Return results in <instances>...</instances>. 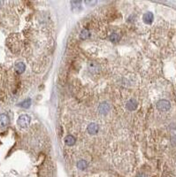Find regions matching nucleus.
I'll list each match as a JSON object with an SVG mask.
<instances>
[{
	"mask_svg": "<svg viewBox=\"0 0 176 177\" xmlns=\"http://www.w3.org/2000/svg\"><path fill=\"white\" fill-rule=\"evenodd\" d=\"M157 108L160 111V112H166L171 108V104L170 102L165 99L159 100L157 103Z\"/></svg>",
	"mask_w": 176,
	"mask_h": 177,
	"instance_id": "obj_1",
	"label": "nucleus"
},
{
	"mask_svg": "<svg viewBox=\"0 0 176 177\" xmlns=\"http://www.w3.org/2000/svg\"><path fill=\"white\" fill-rule=\"evenodd\" d=\"M29 123H30V118H29L27 115L23 114L21 115L18 119V125L22 128H26L29 126Z\"/></svg>",
	"mask_w": 176,
	"mask_h": 177,
	"instance_id": "obj_2",
	"label": "nucleus"
},
{
	"mask_svg": "<svg viewBox=\"0 0 176 177\" xmlns=\"http://www.w3.org/2000/svg\"><path fill=\"white\" fill-rule=\"evenodd\" d=\"M88 69H89V71H90L91 73L95 75V73H97L100 71L101 67H100V66H99L98 63L94 62V61H90V62L88 63Z\"/></svg>",
	"mask_w": 176,
	"mask_h": 177,
	"instance_id": "obj_3",
	"label": "nucleus"
},
{
	"mask_svg": "<svg viewBox=\"0 0 176 177\" xmlns=\"http://www.w3.org/2000/svg\"><path fill=\"white\" fill-rule=\"evenodd\" d=\"M109 111H110V106H109V104H107V103H105V102L102 103V104L98 107V112L101 114L105 115V114H107L109 113Z\"/></svg>",
	"mask_w": 176,
	"mask_h": 177,
	"instance_id": "obj_4",
	"label": "nucleus"
},
{
	"mask_svg": "<svg viewBox=\"0 0 176 177\" xmlns=\"http://www.w3.org/2000/svg\"><path fill=\"white\" fill-rule=\"evenodd\" d=\"M98 125L96 124V123H90L89 126L87 128V130H88V133L90 135H96L97 133L98 132Z\"/></svg>",
	"mask_w": 176,
	"mask_h": 177,
	"instance_id": "obj_5",
	"label": "nucleus"
},
{
	"mask_svg": "<svg viewBox=\"0 0 176 177\" xmlns=\"http://www.w3.org/2000/svg\"><path fill=\"white\" fill-rule=\"evenodd\" d=\"M127 109L129 111H134L137 108V102L136 99H130L127 103V106H126Z\"/></svg>",
	"mask_w": 176,
	"mask_h": 177,
	"instance_id": "obj_6",
	"label": "nucleus"
},
{
	"mask_svg": "<svg viewBox=\"0 0 176 177\" xmlns=\"http://www.w3.org/2000/svg\"><path fill=\"white\" fill-rule=\"evenodd\" d=\"M142 19H143V21H144L146 24H151V23L153 21L154 17H153V14L149 12L144 13V15H143Z\"/></svg>",
	"mask_w": 176,
	"mask_h": 177,
	"instance_id": "obj_7",
	"label": "nucleus"
},
{
	"mask_svg": "<svg viewBox=\"0 0 176 177\" xmlns=\"http://www.w3.org/2000/svg\"><path fill=\"white\" fill-rule=\"evenodd\" d=\"M9 124V118L6 114H0V126L6 127Z\"/></svg>",
	"mask_w": 176,
	"mask_h": 177,
	"instance_id": "obj_8",
	"label": "nucleus"
},
{
	"mask_svg": "<svg viewBox=\"0 0 176 177\" xmlns=\"http://www.w3.org/2000/svg\"><path fill=\"white\" fill-rule=\"evenodd\" d=\"M65 143L68 145V146H73L75 143V138L71 136V135H68L65 138Z\"/></svg>",
	"mask_w": 176,
	"mask_h": 177,
	"instance_id": "obj_9",
	"label": "nucleus"
},
{
	"mask_svg": "<svg viewBox=\"0 0 176 177\" xmlns=\"http://www.w3.org/2000/svg\"><path fill=\"white\" fill-rule=\"evenodd\" d=\"M26 69L25 64L22 62H18L15 64V70L19 73H22Z\"/></svg>",
	"mask_w": 176,
	"mask_h": 177,
	"instance_id": "obj_10",
	"label": "nucleus"
},
{
	"mask_svg": "<svg viewBox=\"0 0 176 177\" xmlns=\"http://www.w3.org/2000/svg\"><path fill=\"white\" fill-rule=\"evenodd\" d=\"M90 31L88 30V29H82L81 31V34H80V38L82 39V40H85V39H88L90 37Z\"/></svg>",
	"mask_w": 176,
	"mask_h": 177,
	"instance_id": "obj_11",
	"label": "nucleus"
},
{
	"mask_svg": "<svg viewBox=\"0 0 176 177\" xmlns=\"http://www.w3.org/2000/svg\"><path fill=\"white\" fill-rule=\"evenodd\" d=\"M72 4V8L73 10H75V11H78V10H81V1H72L71 2Z\"/></svg>",
	"mask_w": 176,
	"mask_h": 177,
	"instance_id": "obj_12",
	"label": "nucleus"
},
{
	"mask_svg": "<svg viewBox=\"0 0 176 177\" xmlns=\"http://www.w3.org/2000/svg\"><path fill=\"white\" fill-rule=\"evenodd\" d=\"M88 167V163H87V161L86 160H80L78 161V163H77V167L81 170H84L86 167Z\"/></svg>",
	"mask_w": 176,
	"mask_h": 177,
	"instance_id": "obj_13",
	"label": "nucleus"
},
{
	"mask_svg": "<svg viewBox=\"0 0 176 177\" xmlns=\"http://www.w3.org/2000/svg\"><path fill=\"white\" fill-rule=\"evenodd\" d=\"M121 39V36L118 33H112L111 36H110V40L113 43H117L119 40Z\"/></svg>",
	"mask_w": 176,
	"mask_h": 177,
	"instance_id": "obj_14",
	"label": "nucleus"
},
{
	"mask_svg": "<svg viewBox=\"0 0 176 177\" xmlns=\"http://www.w3.org/2000/svg\"><path fill=\"white\" fill-rule=\"evenodd\" d=\"M30 106H31V100L29 99V98L25 100V101H23L22 103H21V104H20V106H21L23 108H28Z\"/></svg>",
	"mask_w": 176,
	"mask_h": 177,
	"instance_id": "obj_15",
	"label": "nucleus"
},
{
	"mask_svg": "<svg viewBox=\"0 0 176 177\" xmlns=\"http://www.w3.org/2000/svg\"><path fill=\"white\" fill-rule=\"evenodd\" d=\"M85 4L88 5H94L97 4V1H85Z\"/></svg>",
	"mask_w": 176,
	"mask_h": 177,
	"instance_id": "obj_16",
	"label": "nucleus"
},
{
	"mask_svg": "<svg viewBox=\"0 0 176 177\" xmlns=\"http://www.w3.org/2000/svg\"><path fill=\"white\" fill-rule=\"evenodd\" d=\"M137 177H147V176H146L144 174H139V175Z\"/></svg>",
	"mask_w": 176,
	"mask_h": 177,
	"instance_id": "obj_17",
	"label": "nucleus"
}]
</instances>
